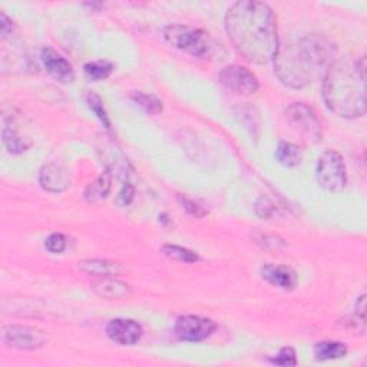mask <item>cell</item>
I'll return each instance as SVG.
<instances>
[{
    "label": "cell",
    "mask_w": 367,
    "mask_h": 367,
    "mask_svg": "<svg viewBox=\"0 0 367 367\" xmlns=\"http://www.w3.org/2000/svg\"><path fill=\"white\" fill-rule=\"evenodd\" d=\"M163 254L165 257L175 260V261H180V263H187V264H193L200 261V255L193 251V250H188L185 247L181 246H175V244H165L161 248Z\"/></svg>",
    "instance_id": "obj_21"
},
{
    "label": "cell",
    "mask_w": 367,
    "mask_h": 367,
    "mask_svg": "<svg viewBox=\"0 0 367 367\" xmlns=\"http://www.w3.org/2000/svg\"><path fill=\"white\" fill-rule=\"evenodd\" d=\"M106 334L119 346H134L141 340L143 330L138 322L131 318H114L106 326Z\"/></svg>",
    "instance_id": "obj_10"
},
{
    "label": "cell",
    "mask_w": 367,
    "mask_h": 367,
    "mask_svg": "<svg viewBox=\"0 0 367 367\" xmlns=\"http://www.w3.org/2000/svg\"><path fill=\"white\" fill-rule=\"evenodd\" d=\"M2 137L5 147L10 154H23L32 147V141L27 137L19 135V132L16 131L13 126H5Z\"/></svg>",
    "instance_id": "obj_18"
},
{
    "label": "cell",
    "mask_w": 367,
    "mask_h": 367,
    "mask_svg": "<svg viewBox=\"0 0 367 367\" xmlns=\"http://www.w3.org/2000/svg\"><path fill=\"white\" fill-rule=\"evenodd\" d=\"M347 355V346L342 342H320L314 346V356L318 362L336 360Z\"/></svg>",
    "instance_id": "obj_17"
},
{
    "label": "cell",
    "mask_w": 367,
    "mask_h": 367,
    "mask_svg": "<svg viewBox=\"0 0 367 367\" xmlns=\"http://www.w3.org/2000/svg\"><path fill=\"white\" fill-rule=\"evenodd\" d=\"M217 324L211 318L201 316H181L175 323V334L184 342H204L215 331Z\"/></svg>",
    "instance_id": "obj_9"
},
{
    "label": "cell",
    "mask_w": 367,
    "mask_h": 367,
    "mask_svg": "<svg viewBox=\"0 0 367 367\" xmlns=\"http://www.w3.org/2000/svg\"><path fill=\"white\" fill-rule=\"evenodd\" d=\"M356 317H359V320L364 323L366 320V296H360L359 300L356 301Z\"/></svg>",
    "instance_id": "obj_31"
},
{
    "label": "cell",
    "mask_w": 367,
    "mask_h": 367,
    "mask_svg": "<svg viewBox=\"0 0 367 367\" xmlns=\"http://www.w3.org/2000/svg\"><path fill=\"white\" fill-rule=\"evenodd\" d=\"M270 362L273 364H277V366H296L297 357H296L294 348L293 347H283L274 357L270 359Z\"/></svg>",
    "instance_id": "obj_28"
},
{
    "label": "cell",
    "mask_w": 367,
    "mask_h": 367,
    "mask_svg": "<svg viewBox=\"0 0 367 367\" xmlns=\"http://www.w3.org/2000/svg\"><path fill=\"white\" fill-rule=\"evenodd\" d=\"M45 247L52 254H60L67 248V237L60 233H54L46 238Z\"/></svg>",
    "instance_id": "obj_27"
},
{
    "label": "cell",
    "mask_w": 367,
    "mask_h": 367,
    "mask_svg": "<svg viewBox=\"0 0 367 367\" xmlns=\"http://www.w3.org/2000/svg\"><path fill=\"white\" fill-rule=\"evenodd\" d=\"M336 55V47L320 35H306L279 47L273 60L280 82L293 89L311 84L323 68H327Z\"/></svg>",
    "instance_id": "obj_2"
},
{
    "label": "cell",
    "mask_w": 367,
    "mask_h": 367,
    "mask_svg": "<svg viewBox=\"0 0 367 367\" xmlns=\"http://www.w3.org/2000/svg\"><path fill=\"white\" fill-rule=\"evenodd\" d=\"M40 59L45 69L54 79L60 84H71L75 79V72L71 63L58 54L52 47H43L40 52Z\"/></svg>",
    "instance_id": "obj_11"
},
{
    "label": "cell",
    "mask_w": 367,
    "mask_h": 367,
    "mask_svg": "<svg viewBox=\"0 0 367 367\" xmlns=\"http://www.w3.org/2000/svg\"><path fill=\"white\" fill-rule=\"evenodd\" d=\"M13 30H14V23L5 13H0V34H2V39L10 36L13 34Z\"/></svg>",
    "instance_id": "obj_30"
},
{
    "label": "cell",
    "mask_w": 367,
    "mask_h": 367,
    "mask_svg": "<svg viewBox=\"0 0 367 367\" xmlns=\"http://www.w3.org/2000/svg\"><path fill=\"white\" fill-rule=\"evenodd\" d=\"M326 106L340 118L355 119L366 114V59L333 60L323 79Z\"/></svg>",
    "instance_id": "obj_3"
},
{
    "label": "cell",
    "mask_w": 367,
    "mask_h": 367,
    "mask_svg": "<svg viewBox=\"0 0 367 367\" xmlns=\"http://www.w3.org/2000/svg\"><path fill=\"white\" fill-rule=\"evenodd\" d=\"M177 200H178V202L181 204L182 209H184L189 215H193V217H196V218H202V217H205L206 214H209V211H206L202 205H200L198 202H196L194 200H191V198H188V197H185V196H181V194H180V196L177 197Z\"/></svg>",
    "instance_id": "obj_26"
},
{
    "label": "cell",
    "mask_w": 367,
    "mask_h": 367,
    "mask_svg": "<svg viewBox=\"0 0 367 367\" xmlns=\"http://www.w3.org/2000/svg\"><path fill=\"white\" fill-rule=\"evenodd\" d=\"M92 290L99 297L106 300L125 298L132 293L130 284L119 281L114 277H102L92 284Z\"/></svg>",
    "instance_id": "obj_14"
},
{
    "label": "cell",
    "mask_w": 367,
    "mask_h": 367,
    "mask_svg": "<svg viewBox=\"0 0 367 367\" xmlns=\"http://www.w3.org/2000/svg\"><path fill=\"white\" fill-rule=\"evenodd\" d=\"M39 184L47 193H63L71 185L69 171L63 165L55 163L43 165L39 172Z\"/></svg>",
    "instance_id": "obj_12"
},
{
    "label": "cell",
    "mask_w": 367,
    "mask_h": 367,
    "mask_svg": "<svg viewBox=\"0 0 367 367\" xmlns=\"http://www.w3.org/2000/svg\"><path fill=\"white\" fill-rule=\"evenodd\" d=\"M131 99L141 106L145 113L151 114V115H158L163 113V102L161 99H158L156 97L151 93H145V92H141V91H135L131 93Z\"/></svg>",
    "instance_id": "obj_22"
},
{
    "label": "cell",
    "mask_w": 367,
    "mask_h": 367,
    "mask_svg": "<svg viewBox=\"0 0 367 367\" xmlns=\"http://www.w3.org/2000/svg\"><path fill=\"white\" fill-rule=\"evenodd\" d=\"M86 104H88L92 113L95 114V117L101 121V123L106 128V130H110V121H109V117H108L106 110L104 108V102H102V98L99 97V95L93 91L88 92Z\"/></svg>",
    "instance_id": "obj_24"
},
{
    "label": "cell",
    "mask_w": 367,
    "mask_h": 367,
    "mask_svg": "<svg viewBox=\"0 0 367 367\" xmlns=\"http://www.w3.org/2000/svg\"><path fill=\"white\" fill-rule=\"evenodd\" d=\"M261 277L281 290H293L297 285L296 271L287 265L265 264L261 268Z\"/></svg>",
    "instance_id": "obj_13"
},
{
    "label": "cell",
    "mask_w": 367,
    "mask_h": 367,
    "mask_svg": "<svg viewBox=\"0 0 367 367\" xmlns=\"http://www.w3.org/2000/svg\"><path fill=\"white\" fill-rule=\"evenodd\" d=\"M79 270L95 277H115L123 271L121 263L110 260H84L79 263Z\"/></svg>",
    "instance_id": "obj_15"
},
{
    "label": "cell",
    "mask_w": 367,
    "mask_h": 367,
    "mask_svg": "<svg viewBox=\"0 0 367 367\" xmlns=\"http://www.w3.org/2000/svg\"><path fill=\"white\" fill-rule=\"evenodd\" d=\"M285 118L297 132L307 139L318 142L323 138L322 122L317 114L305 102H294L285 109Z\"/></svg>",
    "instance_id": "obj_7"
},
{
    "label": "cell",
    "mask_w": 367,
    "mask_h": 367,
    "mask_svg": "<svg viewBox=\"0 0 367 367\" xmlns=\"http://www.w3.org/2000/svg\"><path fill=\"white\" fill-rule=\"evenodd\" d=\"M2 343L16 350H39L49 343L46 331L22 324H9L2 330Z\"/></svg>",
    "instance_id": "obj_6"
},
{
    "label": "cell",
    "mask_w": 367,
    "mask_h": 367,
    "mask_svg": "<svg viewBox=\"0 0 367 367\" xmlns=\"http://www.w3.org/2000/svg\"><path fill=\"white\" fill-rule=\"evenodd\" d=\"M134 197H135V188L130 181H128L123 184L122 189L119 191V196H118L119 204L123 206H128L134 201Z\"/></svg>",
    "instance_id": "obj_29"
},
{
    "label": "cell",
    "mask_w": 367,
    "mask_h": 367,
    "mask_svg": "<svg viewBox=\"0 0 367 367\" xmlns=\"http://www.w3.org/2000/svg\"><path fill=\"white\" fill-rule=\"evenodd\" d=\"M276 159L281 165L293 168L301 163L303 152L296 143L281 141L276 150Z\"/></svg>",
    "instance_id": "obj_19"
},
{
    "label": "cell",
    "mask_w": 367,
    "mask_h": 367,
    "mask_svg": "<svg viewBox=\"0 0 367 367\" xmlns=\"http://www.w3.org/2000/svg\"><path fill=\"white\" fill-rule=\"evenodd\" d=\"M318 184L329 193H342L347 184V172L343 158L336 151H326L320 155L316 167Z\"/></svg>",
    "instance_id": "obj_5"
},
{
    "label": "cell",
    "mask_w": 367,
    "mask_h": 367,
    "mask_svg": "<svg viewBox=\"0 0 367 367\" xmlns=\"http://www.w3.org/2000/svg\"><path fill=\"white\" fill-rule=\"evenodd\" d=\"M164 38L175 49H180L197 58L209 55V36L201 29L187 25H169L164 29Z\"/></svg>",
    "instance_id": "obj_4"
},
{
    "label": "cell",
    "mask_w": 367,
    "mask_h": 367,
    "mask_svg": "<svg viewBox=\"0 0 367 367\" xmlns=\"http://www.w3.org/2000/svg\"><path fill=\"white\" fill-rule=\"evenodd\" d=\"M254 211L261 220H270L277 213V209H276V205L273 201L264 197V196H261L257 198V201H255V204H254Z\"/></svg>",
    "instance_id": "obj_25"
},
{
    "label": "cell",
    "mask_w": 367,
    "mask_h": 367,
    "mask_svg": "<svg viewBox=\"0 0 367 367\" xmlns=\"http://www.w3.org/2000/svg\"><path fill=\"white\" fill-rule=\"evenodd\" d=\"M218 81L227 91L243 97H248L260 89L259 78L241 65L226 67L220 72Z\"/></svg>",
    "instance_id": "obj_8"
},
{
    "label": "cell",
    "mask_w": 367,
    "mask_h": 367,
    "mask_svg": "<svg viewBox=\"0 0 367 367\" xmlns=\"http://www.w3.org/2000/svg\"><path fill=\"white\" fill-rule=\"evenodd\" d=\"M113 71H114V65L108 60L88 62L86 65L84 67L85 76L92 82L105 81V79H108L110 76V73H113Z\"/></svg>",
    "instance_id": "obj_20"
},
{
    "label": "cell",
    "mask_w": 367,
    "mask_h": 367,
    "mask_svg": "<svg viewBox=\"0 0 367 367\" xmlns=\"http://www.w3.org/2000/svg\"><path fill=\"white\" fill-rule=\"evenodd\" d=\"M252 240L255 244H259L261 248L267 251L279 252L283 251L287 247V243L284 238L276 234H267V233H255L252 235Z\"/></svg>",
    "instance_id": "obj_23"
},
{
    "label": "cell",
    "mask_w": 367,
    "mask_h": 367,
    "mask_svg": "<svg viewBox=\"0 0 367 367\" xmlns=\"http://www.w3.org/2000/svg\"><path fill=\"white\" fill-rule=\"evenodd\" d=\"M226 30L238 54L255 65L273 62L279 47L276 14L267 3L241 0L226 13Z\"/></svg>",
    "instance_id": "obj_1"
},
{
    "label": "cell",
    "mask_w": 367,
    "mask_h": 367,
    "mask_svg": "<svg viewBox=\"0 0 367 367\" xmlns=\"http://www.w3.org/2000/svg\"><path fill=\"white\" fill-rule=\"evenodd\" d=\"M85 6H89V8H101V3H85Z\"/></svg>",
    "instance_id": "obj_32"
},
{
    "label": "cell",
    "mask_w": 367,
    "mask_h": 367,
    "mask_svg": "<svg viewBox=\"0 0 367 367\" xmlns=\"http://www.w3.org/2000/svg\"><path fill=\"white\" fill-rule=\"evenodd\" d=\"M110 187H113V172L106 168L97 180L86 187L84 194L85 200L89 204H98L109 196Z\"/></svg>",
    "instance_id": "obj_16"
}]
</instances>
